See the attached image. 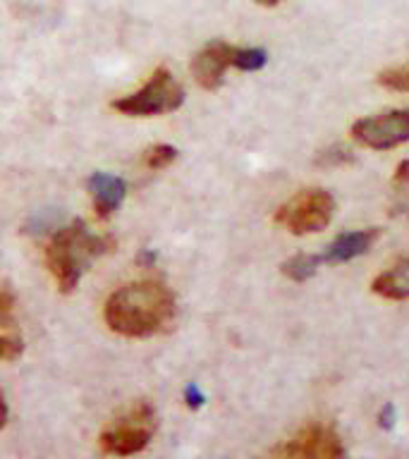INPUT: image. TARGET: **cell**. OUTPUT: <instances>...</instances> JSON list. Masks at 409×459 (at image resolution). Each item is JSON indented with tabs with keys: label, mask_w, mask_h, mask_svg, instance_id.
<instances>
[{
	"label": "cell",
	"mask_w": 409,
	"mask_h": 459,
	"mask_svg": "<svg viewBox=\"0 0 409 459\" xmlns=\"http://www.w3.org/2000/svg\"><path fill=\"white\" fill-rule=\"evenodd\" d=\"M182 103H185L182 84L170 70L158 67L139 91L113 100V108L127 117H156V115L175 113L178 108H182Z\"/></svg>",
	"instance_id": "cell-3"
},
{
	"label": "cell",
	"mask_w": 409,
	"mask_h": 459,
	"mask_svg": "<svg viewBox=\"0 0 409 459\" xmlns=\"http://www.w3.org/2000/svg\"><path fill=\"white\" fill-rule=\"evenodd\" d=\"M352 160V153L343 146H335V149H328V151H321L318 153V165H326V168H333V165H344Z\"/></svg>",
	"instance_id": "cell-18"
},
{
	"label": "cell",
	"mask_w": 409,
	"mask_h": 459,
	"mask_svg": "<svg viewBox=\"0 0 409 459\" xmlns=\"http://www.w3.org/2000/svg\"><path fill=\"white\" fill-rule=\"evenodd\" d=\"M235 48L232 43L221 41H208L204 48L192 57V74L196 79V84L206 91H218L225 82V72L232 67L235 60Z\"/></svg>",
	"instance_id": "cell-8"
},
{
	"label": "cell",
	"mask_w": 409,
	"mask_h": 459,
	"mask_svg": "<svg viewBox=\"0 0 409 459\" xmlns=\"http://www.w3.org/2000/svg\"><path fill=\"white\" fill-rule=\"evenodd\" d=\"M371 292L390 301L409 299V256L400 258L371 282Z\"/></svg>",
	"instance_id": "cell-12"
},
{
	"label": "cell",
	"mask_w": 409,
	"mask_h": 459,
	"mask_svg": "<svg viewBox=\"0 0 409 459\" xmlns=\"http://www.w3.org/2000/svg\"><path fill=\"white\" fill-rule=\"evenodd\" d=\"M335 199L326 189H301L275 211V222L292 235H314L330 225Z\"/></svg>",
	"instance_id": "cell-4"
},
{
	"label": "cell",
	"mask_w": 409,
	"mask_h": 459,
	"mask_svg": "<svg viewBox=\"0 0 409 459\" xmlns=\"http://www.w3.org/2000/svg\"><path fill=\"white\" fill-rule=\"evenodd\" d=\"M395 186V201H393V213L407 215L409 218V160H402L397 165L393 178Z\"/></svg>",
	"instance_id": "cell-14"
},
{
	"label": "cell",
	"mask_w": 409,
	"mask_h": 459,
	"mask_svg": "<svg viewBox=\"0 0 409 459\" xmlns=\"http://www.w3.org/2000/svg\"><path fill=\"white\" fill-rule=\"evenodd\" d=\"M379 84L387 91L409 93V65H400V67H390L379 74Z\"/></svg>",
	"instance_id": "cell-17"
},
{
	"label": "cell",
	"mask_w": 409,
	"mask_h": 459,
	"mask_svg": "<svg viewBox=\"0 0 409 459\" xmlns=\"http://www.w3.org/2000/svg\"><path fill=\"white\" fill-rule=\"evenodd\" d=\"M321 264V254L318 256L316 254H297V256L287 258L280 271H283L285 278L292 280V282H307V280L314 278Z\"/></svg>",
	"instance_id": "cell-13"
},
{
	"label": "cell",
	"mask_w": 409,
	"mask_h": 459,
	"mask_svg": "<svg viewBox=\"0 0 409 459\" xmlns=\"http://www.w3.org/2000/svg\"><path fill=\"white\" fill-rule=\"evenodd\" d=\"M5 421H7V402L5 397H3V393H0V429L5 426Z\"/></svg>",
	"instance_id": "cell-20"
},
{
	"label": "cell",
	"mask_w": 409,
	"mask_h": 459,
	"mask_svg": "<svg viewBox=\"0 0 409 459\" xmlns=\"http://www.w3.org/2000/svg\"><path fill=\"white\" fill-rule=\"evenodd\" d=\"M156 433V409L142 402L100 433V450L113 457H129L142 452Z\"/></svg>",
	"instance_id": "cell-5"
},
{
	"label": "cell",
	"mask_w": 409,
	"mask_h": 459,
	"mask_svg": "<svg viewBox=\"0 0 409 459\" xmlns=\"http://www.w3.org/2000/svg\"><path fill=\"white\" fill-rule=\"evenodd\" d=\"M24 351V335L14 318V294L0 290V361H17Z\"/></svg>",
	"instance_id": "cell-11"
},
{
	"label": "cell",
	"mask_w": 409,
	"mask_h": 459,
	"mask_svg": "<svg viewBox=\"0 0 409 459\" xmlns=\"http://www.w3.org/2000/svg\"><path fill=\"white\" fill-rule=\"evenodd\" d=\"M258 5H265V7H273L278 5V3H283V0H257Z\"/></svg>",
	"instance_id": "cell-21"
},
{
	"label": "cell",
	"mask_w": 409,
	"mask_h": 459,
	"mask_svg": "<svg viewBox=\"0 0 409 459\" xmlns=\"http://www.w3.org/2000/svg\"><path fill=\"white\" fill-rule=\"evenodd\" d=\"M175 158H178V149L170 146V143H156V146H151L144 153V163L149 170H163L170 163H175Z\"/></svg>",
	"instance_id": "cell-15"
},
{
	"label": "cell",
	"mask_w": 409,
	"mask_h": 459,
	"mask_svg": "<svg viewBox=\"0 0 409 459\" xmlns=\"http://www.w3.org/2000/svg\"><path fill=\"white\" fill-rule=\"evenodd\" d=\"M185 402L189 404L192 409H199L204 402H206V397H204V393L199 390V385L196 383H189V385L185 387Z\"/></svg>",
	"instance_id": "cell-19"
},
{
	"label": "cell",
	"mask_w": 409,
	"mask_h": 459,
	"mask_svg": "<svg viewBox=\"0 0 409 459\" xmlns=\"http://www.w3.org/2000/svg\"><path fill=\"white\" fill-rule=\"evenodd\" d=\"M113 247V237L93 235L89 225L79 218L57 228L46 247V265L56 278L57 290L63 294L74 292L86 268Z\"/></svg>",
	"instance_id": "cell-2"
},
{
	"label": "cell",
	"mask_w": 409,
	"mask_h": 459,
	"mask_svg": "<svg viewBox=\"0 0 409 459\" xmlns=\"http://www.w3.org/2000/svg\"><path fill=\"white\" fill-rule=\"evenodd\" d=\"M175 294L158 280H139L115 290L106 301L103 318L113 333L132 340L158 335L175 318Z\"/></svg>",
	"instance_id": "cell-1"
},
{
	"label": "cell",
	"mask_w": 409,
	"mask_h": 459,
	"mask_svg": "<svg viewBox=\"0 0 409 459\" xmlns=\"http://www.w3.org/2000/svg\"><path fill=\"white\" fill-rule=\"evenodd\" d=\"M86 189L91 194L93 211L100 221H108L127 196V182L110 172H93L86 182Z\"/></svg>",
	"instance_id": "cell-9"
},
{
	"label": "cell",
	"mask_w": 409,
	"mask_h": 459,
	"mask_svg": "<svg viewBox=\"0 0 409 459\" xmlns=\"http://www.w3.org/2000/svg\"><path fill=\"white\" fill-rule=\"evenodd\" d=\"M380 230L376 228H364V230H352L344 235L335 237L328 244V249L321 254L323 264H347L352 258L361 256L366 251L371 249V244L379 239Z\"/></svg>",
	"instance_id": "cell-10"
},
{
	"label": "cell",
	"mask_w": 409,
	"mask_h": 459,
	"mask_svg": "<svg viewBox=\"0 0 409 459\" xmlns=\"http://www.w3.org/2000/svg\"><path fill=\"white\" fill-rule=\"evenodd\" d=\"M271 459H344V450L330 426L311 423L290 437Z\"/></svg>",
	"instance_id": "cell-7"
},
{
	"label": "cell",
	"mask_w": 409,
	"mask_h": 459,
	"mask_svg": "<svg viewBox=\"0 0 409 459\" xmlns=\"http://www.w3.org/2000/svg\"><path fill=\"white\" fill-rule=\"evenodd\" d=\"M352 139L361 143L364 149L390 151L409 142V110H386V113L369 115L352 125Z\"/></svg>",
	"instance_id": "cell-6"
},
{
	"label": "cell",
	"mask_w": 409,
	"mask_h": 459,
	"mask_svg": "<svg viewBox=\"0 0 409 459\" xmlns=\"http://www.w3.org/2000/svg\"><path fill=\"white\" fill-rule=\"evenodd\" d=\"M268 63V53L264 48H235L232 67L242 72H257Z\"/></svg>",
	"instance_id": "cell-16"
}]
</instances>
